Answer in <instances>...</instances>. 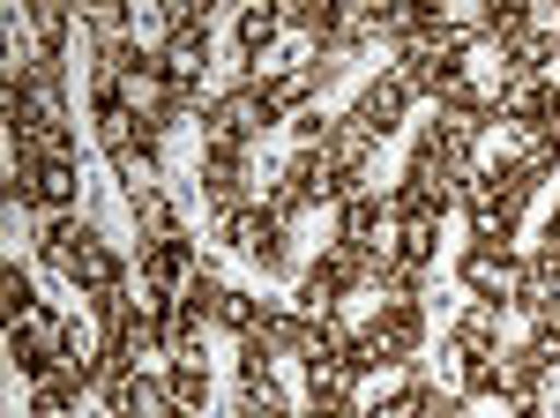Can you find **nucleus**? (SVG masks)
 Segmentation results:
<instances>
[{
	"label": "nucleus",
	"instance_id": "obj_30",
	"mask_svg": "<svg viewBox=\"0 0 560 418\" xmlns=\"http://www.w3.org/2000/svg\"><path fill=\"white\" fill-rule=\"evenodd\" d=\"M464 388H427V404H419V418H464Z\"/></svg>",
	"mask_w": 560,
	"mask_h": 418
},
{
	"label": "nucleus",
	"instance_id": "obj_32",
	"mask_svg": "<svg viewBox=\"0 0 560 418\" xmlns=\"http://www.w3.org/2000/svg\"><path fill=\"white\" fill-rule=\"evenodd\" d=\"M538 247H546V254H560V209L546 217V232H538Z\"/></svg>",
	"mask_w": 560,
	"mask_h": 418
},
{
	"label": "nucleus",
	"instance_id": "obj_25",
	"mask_svg": "<svg viewBox=\"0 0 560 418\" xmlns=\"http://www.w3.org/2000/svg\"><path fill=\"white\" fill-rule=\"evenodd\" d=\"M0 306H8V322H23V314L38 306V285H31V269H23V262H8V269H0Z\"/></svg>",
	"mask_w": 560,
	"mask_h": 418
},
{
	"label": "nucleus",
	"instance_id": "obj_22",
	"mask_svg": "<svg viewBox=\"0 0 560 418\" xmlns=\"http://www.w3.org/2000/svg\"><path fill=\"white\" fill-rule=\"evenodd\" d=\"M165 388H173V404L179 411H210V367L202 359H173V374H165Z\"/></svg>",
	"mask_w": 560,
	"mask_h": 418
},
{
	"label": "nucleus",
	"instance_id": "obj_36",
	"mask_svg": "<svg viewBox=\"0 0 560 418\" xmlns=\"http://www.w3.org/2000/svg\"><path fill=\"white\" fill-rule=\"evenodd\" d=\"M553 418H560V411H553Z\"/></svg>",
	"mask_w": 560,
	"mask_h": 418
},
{
	"label": "nucleus",
	"instance_id": "obj_13",
	"mask_svg": "<svg viewBox=\"0 0 560 418\" xmlns=\"http://www.w3.org/2000/svg\"><path fill=\"white\" fill-rule=\"evenodd\" d=\"M448 351H456L464 367H471V359H501V306H471V314H456Z\"/></svg>",
	"mask_w": 560,
	"mask_h": 418
},
{
	"label": "nucleus",
	"instance_id": "obj_19",
	"mask_svg": "<svg viewBox=\"0 0 560 418\" xmlns=\"http://www.w3.org/2000/svg\"><path fill=\"white\" fill-rule=\"evenodd\" d=\"M128 217L142 224V240H165V232H179L173 195H165V187H150V179H142V187H128Z\"/></svg>",
	"mask_w": 560,
	"mask_h": 418
},
{
	"label": "nucleus",
	"instance_id": "obj_34",
	"mask_svg": "<svg viewBox=\"0 0 560 418\" xmlns=\"http://www.w3.org/2000/svg\"><path fill=\"white\" fill-rule=\"evenodd\" d=\"M546 135H553V142H560V83H553V120H546Z\"/></svg>",
	"mask_w": 560,
	"mask_h": 418
},
{
	"label": "nucleus",
	"instance_id": "obj_29",
	"mask_svg": "<svg viewBox=\"0 0 560 418\" xmlns=\"http://www.w3.org/2000/svg\"><path fill=\"white\" fill-rule=\"evenodd\" d=\"M464 396H501V359H471L464 367Z\"/></svg>",
	"mask_w": 560,
	"mask_h": 418
},
{
	"label": "nucleus",
	"instance_id": "obj_12",
	"mask_svg": "<svg viewBox=\"0 0 560 418\" xmlns=\"http://www.w3.org/2000/svg\"><path fill=\"white\" fill-rule=\"evenodd\" d=\"M404 105H411V90L396 83V76H382V83H366V90H359L351 120H359L366 135H374V142H382V135H396V127H404Z\"/></svg>",
	"mask_w": 560,
	"mask_h": 418
},
{
	"label": "nucleus",
	"instance_id": "obj_20",
	"mask_svg": "<svg viewBox=\"0 0 560 418\" xmlns=\"http://www.w3.org/2000/svg\"><path fill=\"white\" fill-rule=\"evenodd\" d=\"M277 31H284V8H247V15H240V60H247V68H269Z\"/></svg>",
	"mask_w": 560,
	"mask_h": 418
},
{
	"label": "nucleus",
	"instance_id": "obj_5",
	"mask_svg": "<svg viewBox=\"0 0 560 418\" xmlns=\"http://www.w3.org/2000/svg\"><path fill=\"white\" fill-rule=\"evenodd\" d=\"M456 277H464V292H471L478 306H509L516 285H523V262H516V247H471L456 262Z\"/></svg>",
	"mask_w": 560,
	"mask_h": 418
},
{
	"label": "nucleus",
	"instance_id": "obj_3",
	"mask_svg": "<svg viewBox=\"0 0 560 418\" xmlns=\"http://www.w3.org/2000/svg\"><path fill=\"white\" fill-rule=\"evenodd\" d=\"M217 232H224L240 254H255L261 277H284V269H292V247H284L292 224H284L269 202H247V209H232V217H217Z\"/></svg>",
	"mask_w": 560,
	"mask_h": 418
},
{
	"label": "nucleus",
	"instance_id": "obj_1",
	"mask_svg": "<svg viewBox=\"0 0 560 418\" xmlns=\"http://www.w3.org/2000/svg\"><path fill=\"white\" fill-rule=\"evenodd\" d=\"M277 127V113H269V97H261V83H240L217 90L210 113H202V150H255L261 135Z\"/></svg>",
	"mask_w": 560,
	"mask_h": 418
},
{
	"label": "nucleus",
	"instance_id": "obj_2",
	"mask_svg": "<svg viewBox=\"0 0 560 418\" xmlns=\"http://www.w3.org/2000/svg\"><path fill=\"white\" fill-rule=\"evenodd\" d=\"M419 344H427V306H419V299H411V306H382V314L359 329V381L388 374V367H411Z\"/></svg>",
	"mask_w": 560,
	"mask_h": 418
},
{
	"label": "nucleus",
	"instance_id": "obj_26",
	"mask_svg": "<svg viewBox=\"0 0 560 418\" xmlns=\"http://www.w3.org/2000/svg\"><path fill=\"white\" fill-rule=\"evenodd\" d=\"M261 314H269V299H247V292H224V306H217V322H224L232 336L261 329Z\"/></svg>",
	"mask_w": 560,
	"mask_h": 418
},
{
	"label": "nucleus",
	"instance_id": "obj_14",
	"mask_svg": "<svg viewBox=\"0 0 560 418\" xmlns=\"http://www.w3.org/2000/svg\"><path fill=\"white\" fill-rule=\"evenodd\" d=\"M366 292H382V306H411V299L427 292V269H419V262H404V254L388 247V254H374V277H366Z\"/></svg>",
	"mask_w": 560,
	"mask_h": 418
},
{
	"label": "nucleus",
	"instance_id": "obj_16",
	"mask_svg": "<svg viewBox=\"0 0 560 418\" xmlns=\"http://www.w3.org/2000/svg\"><path fill=\"white\" fill-rule=\"evenodd\" d=\"M501 120L523 127V135H546V120H553V83H509L501 90Z\"/></svg>",
	"mask_w": 560,
	"mask_h": 418
},
{
	"label": "nucleus",
	"instance_id": "obj_28",
	"mask_svg": "<svg viewBox=\"0 0 560 418\" xmlns=\"http://www.w3.org/2000/svg\"><path fill=\"white\" fill-rule=\"evenodd\" d=\"M523 31H530V15H523L516 0H493V8H486V38H501V53H509Z\"/></svg>",
	"mask_w": 560,
	"mask_h": 418
},
{
	"label": "nucleus",
	"instance_id": "obj_4",
	"mask_svg": "<svg viewBox=\"0 0 560 418\" xmlns=\"http://www.w3.org/2000/svg\"><path fill=\"white\" fill-rule=\"evenodd\" d=\"M202 202L217 209V217H232V209L261 202L255 195V150H202Z\"/></svg>",
	"mask_w": 560,
	"mask_h": 418
},
{
	"label": "nucleus",
	"instance_id": "obj_23",
	"mask_svg": "<svg viewBox=\"0 0 560 418\" xmlns=\"http://www.w3.org/2000/svg\"><path fill=\"white\" fill-rule=\"evenodd\" d=\"M471 247H509V240H516V217H509V209H493L486 202V195H471Z\"/></svg>",
	"mask_w": 560,
	"mask_h": 418
},
{
	"label": "nucleus",
	"instance_id": "obj_6",
	"mask_svg": "<svg viewBox=\"0 0 560 418\" xmlns=\"http://www.w3.org/2000/svg\"><path fill=\"white\" fill-rule=\"evenodd\" d=\"M60 277H68V285H75L83 299H113V292H128V269H120V254L105 247V240H97L90 224H83V240H75V254H68V269H60Z\"/></svg>",
	"mask_w": 560,
	"mask_h": 418
},
{
	"label": "nucleus",
	"instance_id": "obj_24",
	"mask_svg": "<svg viewBox=\"0 0 560 418\" xmlns=\"http://www.w3.org/2000/svg\"><path fill=\"white\" fill-rule=\"evenodd\" d=\"M224 292H232V285L217 277L210 262H202V269H195V277L179 285V306H195V314H210V322H217V306H224Z\"/></svg>",
	"mask_w": 560,
	"mask_h": 418
},
{
	"label": "nucleus",
	"instance_id": "obj_17",
	"mask_svg": "<svg viewBox=\"0 0 560 418\" xmlns=\"http://www.w3.org/2000/svg\"><path fill=\"white\" fill-rule=\"evenodd\" d=\"M322 150L337 158V172H345V179H366V165H374V135H366L359 120H337V127H329V142H322Z\"/></svg>",
	"mask_w": 560,
	"mask_h": 418
},
{
	"label": "nucleus",
	"instance_id": "obj_35",
	"mask_svg": "<svg viewBox=\"0 0 560 418\" xmlns=\"http://www.w3.org/2000/svg\"><path fill=\"white\" fill-rule=\"evenodd\" d=\"M553 329H560V314H553Z\"/></svg>",
	"mask_w": 560,
	"mask_h": 418
},
{
	"label": "nucleus",
	"instance_id": "obj_18",
	"mask_svg": "<svg viewBox=\"0 0 560 418\" xmlns=\"http://www.w3.org/2000/svg\"><path fill=\"white\" fill-rule=\"evenodd\" d=\"M75 404H83V381L68 374V367H52V374L31 381V418H68Z\"/></svg>",
	"mask_w": 560,
	"mask_h": 418
},
{
	"label": "nucleus",
	"instance_id": "obj_7",
	"mask_svg": "<svg viewBox=\"0 0 560 418\" xmlns=\"http://www.w3.org/2000/svg\"><path fill=\"white\" fill-rule=\"evenodd\" d=\"M337 240L359 254H388L396 247V224H388V202L366 187V195H351V202H337Z\"/></svg>",
	"mask_w": 560,
	"mask_h": 418
},
{
	"label": "nucleus",
	"instance_id": "obj_15",
	"mask_svg": "<svg viewBox=\"0 0 560 418\" xmlns=\"http://www.w3.org/2000/svg\"><path fill=\"white\" fill-rule=\"evenodd\" d=\"M158 60H165V76H173V83H202V68H210V23H187V31H173Z\"/></svg>",
	"mask_w": 560,
	"mask_h": 418
},
{
	"label": "nucleus",
	"instance_id": "obj_8",
	"mask_svg": "<svg viewBox=\"0 0 560 418\" xmlns=\"http://www.w3.org/2000/svg\"><path fill=\"white\" fill-rule=\"evenodd\" d=\"M195 269H202V262H195V247H187V232L142 240V254H135V285H158V292H179Z\"/></svg>",
	"mask_w": 560,
	"mask_h": 418
},
{
	"label": "nucleus",
	"instance_id": "obj_10",
	"mask_svg": "<svg viewBox=\"0 0 560 418\" xmlns=\"http://www.w3.org/2000/svg\"><path fill=\"white\" fill-rule=\"evenodd\" d=\"M105 404H113V418H173V388L158 374H142V367H128V374L105 381Z\"/></svg>",
	"mask_w": 560,
	"mask_h": 418
},
{
	"label": "nucleus",
	"instance_id": "obj_11",
	"mask_svg": "<svg viewBox=\"0 0 560 418\" xmlns=\"http://www.w3.org/2000/svg\"><path fill=\"white\" fill-rule=\"evenodd\" d=\"M448 195H433V187H419V179H396L388 187V224L396 232H441V217H448Z\"/></svg>",
	"mask_w": 560,
	"mask_h": 418
},
{
	"label": "nucleus",
	"instance_id": "obj_31",
	"mask_svg": "<svg viewBox=\"0 0 560 418\" xmlns=\"http://www.w3.org/2000/svg\"><path fill=\"white\" fill-rule=\"evenodd\" d=\"M306 418H366L359 396H306Z\"/></svg>",
	"mask_w": 560,
	"mask_h": 418
},
{
	"label": "nucleus",
	"instance_id": "obj_9",
	"mask_svg": "<svg viewBox=\"0 0 560 418\" xmlns=\"http://www.w3.org/2000/svg\"><path fill=\"white\" fill-rule=\"evenodd\" d=\"M247 83H261V97H269L277 120H300V113H314L322 76H314V60H300V68H247Z\"/></svg>",
	"mask_w": 560,
	"mask_h": 418
},
{
	"label": "nucleus",
	"instance_id": "obj_27",
	"mask_svg": "<svg viewBox=\"0 0 560 418\" xmlns=\"http://www.w3.org/2000/svg\"><path fill=\"white\" fill-rule=\"evenodd\" d=\"M419 404H427V381H404V388L374 396V404H366V418H419Z\"/></svg>",
	"mask_w": 560,
	"mask_h": 418
},
{
	"label": "nucleus",
	"instance_id": "obj_21",
	"mask_svg": "<svg viewBox=\"0 0 560 418\" xmlns=\"http://www.w3.org/2000/svg\"><path fill=\"white\" fill-rule=\"evenodd\" d=\"M292 306H300L306 322H329V314L345 306V285H337V277H329V269L314 262V269H306V277H300V292H292Z\"/></svg>",
	"mask_w": 560,
	"mask_h": 418
},
{
	"label": "nucleus",
	"instance_id": "obj_33",
	"mask_svg": "<svg viewBox=\"0 0 560 418\" xmlns=\"http://www.w3.org/2000/svg\"><path fill=\"white\" fill-rule=\"evenodd\" d=\"M240 418H292L284 404H240Z\"/></svg>",
	"mask_w": 560,
	"mask_h": 418
}]
</instances>
